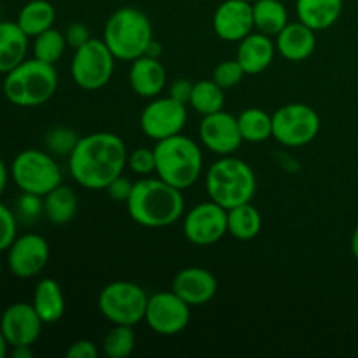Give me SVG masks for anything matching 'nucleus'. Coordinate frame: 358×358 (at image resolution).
<instances>
[{"instance_id": "9b49d317", "label": "nucleus", "mask_w": 358, "mask_h": 358, "mask_svg": "<svg viewBox=\"0 0 358 358\" xmlns=\"http://www.w3.org/2000/svg\"><path fill=\"white\" fill-rule=\"evenodd\" d=\"M187 124V105L168 96L150 98L140 114V129L147 138L159 142L184 131Z\"/></svg>"}, {"instance_id": "39448f33", "label": "nucleus", "mask_w": 358, "mask_h": 358, "mask_svg": "<svg viewBox=\"0 0 358 358\" xmlns=\"http://www.w3.org/2000/svg\"><path fill=\"white\" fill-rule=\"evenodd\" d=\"M206 192L212 201L226 210L250 203L257 191V178L250 164L234 156H220L205 177Z\"/></svg>"}, {"instance_id": "f8f14e48", "label": "nucleus", "mask_w": 358, "mask_h": 358, "mask_svg": "<svg viewBox=\"0 0 358 358\" xmlns=\"http://www.w3.org/2000/svg\"><path fill=\"white\" fill-rule=\"evenodd\" d=\"M182 231L189 243L210 247L227 234V210L212 199L198 203L184 215Z\"/></svg>"}, {"instance_id": "20e7f679", "label": "nucleus", "mask_w": 358, "mask_h": 358, "mask_svg": "<svg viewBox=\"0 0 358 358\" xmlns=\"http://www.w3.org/2000/svg\"><path fill=\"white\" fill-rule=\"evenodd\" d=\"M154 156L157 177L180 191L194 185L201 177V147L182 133L156 142Z\"/></svg>"}, {"instance_id": "ea45409f", "label": "nucleus", "mask_w": 358, "mask_h": 358, "mask_svg": "<svg viewBox=\"0 0 358 358\" xmlns=\"http://www.w3.org/2000/svg\"><path fill=\"white\" fill-rule=\"evenodd\" d=\"M98 353L100 352H98L96 345L90 339H77L66 350V357L69 358H98Z\"/></svg>"}, {"instance_id": "c756f323", "label": "nucleus", "mask_w": 358, "mask_h": 358, "mask_svg": "<svg viewBox=\"0 0 358 358\" xmlns=\"http://www.w3.org/2000/svg\"><path fill=\"white\" fill-rule=\"evenodd\" d=\"M224 101H226V96H224L222 87L213 79H203L194 83V86H192L189 105L198 114L208 115L213 114V112L224 110Z\"/></svg>"}, {"instance_id": "7ed1b4c3", "label": "nucleus", "mask_w": 358, "mask_h": 358, "mask_svg": "<svg viewBox=\"0 0 358 358\" xmlns=\"http://www.w3.org/2000/svg\"><path fill=\"white\" fill-rule=\"evenodd\" d=\"M58 72L51 63L30 58L6 73L2 83L3 96L16 107H41L55 96Z\"/></svg>"}, {"instance_id": "412c9836", "label": "nucleus", "mask_w": 358, "mask_h": 358, "mask_svg": "<svg viewBox=\"0 0 358 358\" xmlns=\"http://www.w3.org/2000/svg\"><path fill=\"white\" fill-rule=\"evenodd\" d=\"M276 51L289 62H304L317 49V35L313 28L306 27L299 20L287 23V27L276 35Z\"/></svg>"}, {"instance_id": "e433bc0d", "label": "nucleus", "mask_w": 358, "mask_h": 358, "mask_svg": "<svg viewBox=\"0 0 358 358\" xmlns=\"http://www.w3.org/2000/svg\"><path fill=\"white\" fill-rule=\"evenodd\" d=\"M41 213H44V198L30 192H21L17 199V217L23 220H35Z\"/></svg>"}, {"instance_id": "f257e3e1", "label": "nucleus", "mask_w": 358, "mask_h": 358, "mask_svg": "<svg viewBox=\"0 0 358 358\" xmlns=\"http://www.w3.org/2000/svg\"><path fill=\"white\" fill-rule=\"evenodd\" d=\"M128 166V149L115 133L98 131L80 136L69 156L70 177L84 189L105 191Z\"/></svg>"}, {"instance_id": "dca6fc26", "label": "nucleus", "mask_w": 358, "mask_h": 358, "mask_svg": "<svg viewBox=\"0 0 358 358\" xmlns=\"http://www.w3.org/2000/svg\"><path fill=\"white\" fill-rule=\"evenodd\" d=\"M44 322L37 315L31 303H14L3 310L0 317V331L10 348L31 346L41 338Z\"/></svg>"}, {"instance_id": "a18cd8bd", "label": "nucleus", "mask_w": 358, "mask_h": 358, "mask_svg": "<svg viewBox=\"0 0 358 358\" xmlns=\"http://www.w3.org/2000/svg\"><path fill=\"white\" fill-rule=\"evenodd\" d=\"M9 343H7V339L3 338V334H2V331H0V358H3L7 355V353H9Z\"/></svg>"}, {"instance_id": "4be33fe9", "label": "nucleus", "mask_w": 358, "mask_h": 358, "mask_svg": "<svg viewBox=\"0 0 358 358\" xmlns=\"http://www.w3.org/2000/svg\"><path fill=\"white\" fill-rule=\"evenodd\" d=\"M28 38L17 21H0V73L6 76L27 59Z\"/></svg>"}, {"instance_id": "f3484780", "label": "nucleus", "mask_w": 358, "mask_h": 358, "mask_svg": "<svg viewBox=\"0 0 358 358\" xmlns=\"http://www.w3.org/2000/svg\"><path fill=\"white\" fill-rule=\"evenodd\" d=\"M254 28V9L248 0H224L213 14V31L226 42H240Z\"/></svg>"}, {"instance_id": "f03ea898", "label": "nucleus", "mask_w": 358, "mask_h": 358, "mask_svg": "<svg viewBox=\"0 0 358 358\" xmlns=\"http://www.w3.org/2000/svg\"><path fill=\"white\" fill-rule=\"evenodd\" d=\"M133 222L149 229H161L178 222L184 217L185 201L180 189L173 187L159 177H142L133 184L126 201Z\"/></svg>"}, {"instance_id": "473e14b6", "label": "nucleus", "mask_w": 358, "mask_h": 358, "mask_svg": "<svg viewBox=\"0 0 358 358\" xmlns=\"http://www.w3.org/2000/svg\"><path fill=\"white\" fill-rule=\"evenodd\" d=\"M80 136L69 126H56L45 133V147L48 152L55 156H70Z\"/></svg>"}, {"instance_id": "bb28decb", "label": "nucleus", "mask_w": 358, "mask_h": 358, "mask_svg": "<svg viewBox=\"0 0 358 358\" xmlns=\"http://www.w3.org/2000/svg\"><path fill=\"white\" fill-rule=\"evenodd\" d=\"M252 9L255 30L269 37H276L289 23V10L282 0H255Z\"/></svg>"}, {"instance_id": "de8ad7c7", "label": "nucleus", "mask_w": 358, "mask_h": 358, "mask_svg": "<svg viewBox=\"0 0 358 358\" xmlns=\"http://www.w3.org/2000/svg\"><path fill=\"white\" fill-rule=\"evenodd\" d=\"M0 21H2V6H0Z\"/></svg>"}, {"instance_id": "79ce46f5", "label": "nucleus", "mask_w": 358, "mask_h": 358, "mask_svg": "<svg viewBox=\"0 0 358 358\" xmlns=\"http://www.w3.org/2000/svg\"><path fill=\"white\" fill-rule=\"evenodd\" d=\"M9 178H10L9 168H7V164L3 163V159H2V157H0V196H2V192L6 191L7 182H9Z\"/></svg>"}, {"instance_id": "0eeeda50", "label": "nucleus", "mask_w": 358, "mask_h": 358, "mask_svg": "<svg viewBox=\"0 0 358 358\" xmlns=\"http://www.w3.org/2000/svg\"><path fill=\"white\" fill-rule=\"evenodd\" d=\"M10 178L21 192L44 198L48 192L63 184L62 168L51 152L41 149H24L9 166Z\"/></svg>"}, {"instance_id": "c85d7f7f", "label": "nucleus", "mask_w": 358, "mask_h": 358, "mask_svg": "<svg viewBox=\"0 0 358 358\" xmlns=\"http://www.w3.org/2000/svg\"><path fill=\"white\" fill-rule=\"evenodd\" d=\"M238 126H240L243 142L261 143L273 138V115L259 107L245 108L238 115Z\"/></svg>"}, {"instance_id": "cd10ccee", "label": "nucleus", "mask_w": 358, "mask_h": 358, "mask_svg": "<svg viewBox=\"0 0 358 358\" xmlns=\"http://www.w3.org/2000/svg\"><path fill=\"white\" fill-rule=\"evenodd\" d=\"M56 10L48 0H30L17 13V24L28 37H37L42 31L52 28Z\"/></svg>"}, {"instance_id": "4468645a", "label": "nucleus", "mask_w": 358, "mask_h": 358, "mask_svg": "<svg viewBox=\"0 0 358 358\" xmlns=\"http://www.w3.org/2000/svg\"><path fill=\"white\" fill-rule=\"evenodd\" d=\"M49 243L41 234L17 236L7 248V268L16 278L30 280L41 275L49 262Z\"/></svg>"}, {"instance_id": "aec40b11", "label": "nucleus", "mask_w": 358, "mask_h": 358, "mask_svg": "<svg viewBox=\"0 0 358 358\" xmlns=\"http://www.w3.org/2000/svg\"><path fill=\"white\" fill-rule=\"evenodd\" d=\"M276 44L269 35L261 31H252L247 37L238 42L236 59L243 66L247 76L262 73L275 59Z\"/></svg>"}, {"instance_id": "ddd939ff", "label": "nucleus", "mask_w": 358, "mask_h": 358, "mask_svg": "<svg viewBox=\"0 0 358 358\" xmlns=\"http://www.w3.org/2000/svg\"><path fill=\"white\" fill-rule=\"evenodd\" d=\"M149 329L159 336H177L191 322V306L180 296L170 292H156L149 296L145 318Z\"/></svg>"}, {"instance_id": "2eb2a0df", "label": "nucleus", "mask_w": 358, "mask_h": 358, "mask_svg": "<svg viewBox=\"0 0 358 358\" xmlns=\"http://www.w3.org/2000/svg\"><path fill=\"white\" fill-rule=\"evenodd\" d=\"M199 138L203 145L217 156H233L243 143L238 117L226 110L203 115L199 124Z\"/></svg>"}, {"instance_id": "8fccbe9b", "label": "nucleus", "mask_w": 358, "mask_h": 358, "mask_svg": "<svg viewBox=\"0 0 358 358\" xmlns=\"http://www.w3.org/2000/svg\"><path fill=\"white\" fill-rule=\"evenodd\" d=\"M248 2H255V0H248Z\"/></svg>"}, {"instance_id": "6e6552de", "label": "nucleus", "mask_w": 358, "mask_h": 358, "mask_svg": "<svg viewBox=\"0 0 358 358\" xmlns=\"http://www.w3.org/2000/svg\"><path fill=\"white\" fill-rule=\"evenodd\" d=\"M149 294L138 283L117 280L98 294V310L101 317L112 325H131L143 322L145 318Z\"/></svg>"}, {"instance_id": "c03bdc74", "label": "nucleus", "mask_w": 358, "mask_h": 358, "mask_svg": "<svg viewBox=\"0 0 358 358\" xmlns=\"http://www.w3.org/2000/svg\"><path fill=\"white\" fill-rule=\"evenodd\" d=\"M147 56H152V58H159L161 56V44L159 42H156L152 38V42L149 44V48H147Z\"/></svg>"}, {"instance_id": "a211bd4d", "label": "nucleus", "mask_w": 358, "mask_h": 358, "mask_svg": "<svg viewBox=\"0 0 358 358\" xmlns=\"http://www.w3.org/2000/svg\"><path fill=\"white\" fill-rule=\"evenodd\" d=\"M171 290L180 296L191 308L205 306L217 296L219 283L215 275L205 268H185L175 275Z\"/></svg>"}, {"instance_id": "72a5a7b5", "label": "nucleus", "mask_w": 358, "mask_h": 358, "mask_svg": "<svg viewBox=\"0 0 358 358\" xmlns=\"http://www.w3.org/2000/svg\"><path fill=\"white\" fill-rule=\"evenodd\" d=\"M247 76L243 70V66L240 65L236 58L234 59H224L219 65L215 66L212 73V79L219 84L222 90H231V87L238 86V84L243 80V77Z\"/></svg>"}, {"instance_id": "423d86ee", "label": "nucleus", "mask_w": 358, "mask_h": 358, "mask_svg": "<svg viewBox=\"0 0 358 358\" xmlns=\"http://www.w3.org/2000/svg\"><path fill=\"white\" fill-rule=\"evenodd\" d=\"M152 38V23L136 7H121L112 13L103 28V42L121 62L131 63L145 55Z\"/></svg>"}, {"instance_id": "1a4fd4ad", "label": "nucleus", "mask_w": 358, "mask_h": 358, "mask_svg": "<svg viewBox=\"0 0 358 358\" xmlns=\"http://www.w3.org/2000/svg\"><path fill=\"white\" fill-rule=\"evenodd\" d=\"M115 56L107 44L98 38H91L80 48L73 49L70 73L80 90L96 91L107 86L114 76Z\"/></svg>"}, {"instance_id": "c9c22d12", "label": "nucleus", "mask_w": 358, "mask_h": 358, "mask_svg": "<svg viewBox=\"0 0 358 358\" xmlns=\"http://www.w3.org/2000/svg\"><path fill=\"white\" fill-rule=\"evenodd\" d=\"M17 238V215L0 203V252H7Z\"/></svg>"}, {"instance_id": "58836bf2", "label": "nucleus", "mask_w": 358, "mask_h": 358, "mask_svg": "<svg viewBox=\"0 0 358 358\" xmlns=\"http://www.w3.org/2000/svg\"><path fill=\"white\" fill-rule=\"evenodd\" d=\"M63 34H65L66 44H69L72 49L80 48V45L86 44L87 41H91L90 28H87L84 23H79V21L69 24V27H66V30L63 31Z\"/></svg>"}, {"instance_id": "f704fd0d", "label": "nucleus", "mask_w": 358, "mask_h": 358, "mask_svg": "<svg viewBox=\"0 0 358 358\" xmlns=\"http://www.w3.org/2000/svg\"><path fill=\"white\" fill-rule=\"evenodd\" d=\"M128 168L138 177H150L156 173V156L154 149L149 147H138V149L128 152Z\"/></svg>"}, {"instance_id": "6ab92c4d", "label": "nucleus", "mask_w": 358, "mask_h": 358, "mask_svg": "<svg viewBox=\"0 0 358 358\" xmlns=\"http://www.w3.org/2000/svg\"><path fill=\"white\" fill-rule=\"evenodd\" d=\"M128 79L133 93L142 98H156L166 86V70L159 58L143 55L131 62Z\"/></svg>"}, {"instance_id": "a878e982", "label": "nucleus", "mask_w": 358, "mask_h": 358, "mask_svg": "<svg viewBox=\"0 0 358 358\" xmlns=\"http://www.w3.org/2000/svg\"><path fill=\"white\" fill-rule=\"evenodd\" d=\"M262 229V215L250 203L227 210V233L240 241H250Z\"/></svg>"}, {"instance_id": "9d476101", "label": "nucleus", "mask_w": 358, "mask_h": 358, "mask_svg": "<svg viewBox=\"0 0 358 358\" xmlns=\"http://www.w3.org/2000/svg\"><path fill=\"white\" fill-rule=\"evenodd\" d=\"M320 115L306 103H287L273 114V138L297 149L313 142L320 133Z\"/></svg>"}, {"instance_id": "393cba45", "label": "nucleus", "mask_w": 358, "mask_h": 358, "mask_svg": "<svg viewBox=\"0 0 358 358\" xmlns=\"http://www.w3.org/2000/svg\"><path fill=\"white\" fill-rule=\"evenodd\" d=\"M77 194L69 185L59 184L44 196V215L55 226H65L77 213Z\"/></svg>"}, {"instance_id": "5701e85b", "label": "nucleus", "mask_w": 358, "mask_h": 358, "mask_svg": "<svg viewBox=\"0 0 358 358\" xmlns=\"http://www.w3.org/2000/svg\"><path fill=\"white\" fill-rule=\"evenodd\" d=\"M341 13L343 0H296L297 20L315 31L334 27Z\"/></svg>"}, {"instance_id": "37998d69", "label": "nucleus", "mask_w": 358, "mask_h": 358, "mask_svg": "<svg viewBox=\"0 0 358 358\" xmlns=\"http://www.w3.org/2000/svg\"><path fill=\"white\" fill-rule=\"evenodd\" d=\"M10 355L14 358H31L34 357V352H31V346H14L10 350Z\"/></svg>"}, {"instance_id": "49530a36", "label": "nucleus", "mask_w": 358, "mask_h": 358, "mask_svg": "<svg viewBox=\"0 0 358 358\" xmlns=\"http://www.w3.org/2000/svg\"><path fill=\"white\" fill-rule=\"evenodd\" d=\"M352 254L355 255V259H358V226L355 227V231H353L352 234Z\"/></svg>"}, {"instance_id": "4c0bfd02", "label": "nucleus", "mask_w": 358, "mask_h": 358, "mask_svg": "<svg viewBox=\"0 0 358 358\" xmlns=\"http://www.w3.org/2000/svg\"><path fill=\"white\" fill-rule=\"evenodd\" d=\"M105 191H107L108 198L114 199V201L126 203L129 199V196H131L133 182H129L124 175H119L117 178H114V180L105 187Z\"/></svg>"}, {"instance_id": "2f4dec72", "label": "nucleus", "mask_w": 358, "mask_h": 358, "mask_svg": "<svg viewBox=\"0 0 358 358\" xmlns=\"http://www.w3.org/2000/svg\"><path fill=\"white\" fill-rule=\"evenodd\" d=\"M136 345V334L131 325H114L105 334L101 348L108 358H128Z\"/></svg>"}, {"instance_id": "a19ab883", "label": "nucleus", "mask_w": 358, "mask_h": 358, "mask_svg": "<svg viewBox=\"0 0 358 358\" xmlns=\"http://www.w3.org/2000/svg\"><path fill=\"white\" fill-rule=\"evenodd\" d=\"M192 86H194V83H191V80H187V79L175 80V83L170 86V96L175 98V100L182 101V103L189 105V100H191V93H192Z\"/></svg>"}, {"instance_id": "b1692460", "label": "nucleus", "mask_w": 358, "mask_h": 358, "mask_svg": "<svg viewBox=\"0 0 358 358\" xmlns=\"http://www.w3.org/2000/svg\"><path fill=\"white\" fill-rule=\"evenodd\" d=\"M31 306L44 324H56L63 318L66 310L65 296L59 283L52 278H42L35 285Z\"/></svg>"}, {"instance_id": "7c9ffc66", "label": "nucleus", "mask_w": 358, "mask_h": 358, "mask_svg": "<svg viewBox=\"0 0 358 358\" xmlns=\"http://www.w3.org/2000/svg\"><path fill=\"white\" fill-rule=\"evenodd\" d=\"M66 45L69 44H66L65 34L56 30V28H49V30L42 31L37 37H34L31 52H34V58L55 65L65 55Z\"/></svg>"}, {"instance_id": "09e8293b", "label": "nucleus", "mask_w": 358, "mask_h": 358, "mask_svg": "<svg viewBox=\"0 0 358 358\" xmlns=\"http://www.w3.org/2000/svg\"><path fill=\"white\" fill-rule=\"evenodd\" d=\"M0 275H2V261H0Z\"/></svg>"}]
</instances>
